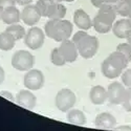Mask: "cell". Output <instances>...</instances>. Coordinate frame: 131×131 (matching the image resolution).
<instances>
[{"instance_id": "6da1fadb", "label": "cell", "mask_w": 131, "mask_h": 131, "mask_svg": "<svg viewBox=\"0 0 131 131\" xmlns=\"http://www.w3.org/2000/svg\"><path fill=\"white\" fill-rule=\"evenodd\" d=\"M72 42L78 47L79 54L84 59H91L99 49V40L94 36H89L85 30L77 31L72 37Z\"/></svg>"}, {"instance_id": "7a4b0ae2", "label": "cell", "mask_w": 131, "mask_h": 131, "mask_svg": "<svg viewBox=\"0 0 131 131\" xmlns=\"http://www.w3.org/2000/svg\"><path fill=\"white\" fill-rule=\"evenodd\" d=\"M115 7L111 4H103L99 7V12L92 20V26L100 34H107L112 29V25L116 18Z\"/></svg>"}, {"instance_id": "3957f363", "label": "cell", "mask_w": 131, "mask_h": 131, "mask_svg": "<svg viewBox=\"0 0 131 131\" xmlns=\"http://www.w3.org/2000/svg\"><path fill=\"white\" fill-rule=\"evenodd\" d=\"M44 31L48 38L57 42H62L71 36L72 23L64 19H49L45 23Z\"/></svg>"}, {"instance_id": "277c9868", "label": "cell", "mask_w": 131, "mask_h": 131, "mask_svg": "<svg viewBox=\"0 0 131 131\" xmlns=\"http://www.w3.org/2000/svg\"><path fill=\"white\" fill-rule=\"evenodd\" d=\"M35 58L28 50H17L12 57V66L20 71H27L32 68Z\"/></svg>"}, {"instance_id": "5b68a950", "label": "cell", "mask_w": 131, "mask_h": 131, "mask_svg": "<svg viewBox=\"0 0 131 131\" xmlns=\"http://www.w3.org/2000/svg\"><path fill=\"white\" fill-rule=\"evenodd\" d=\"M75 101L77 99H75V94L73 93V91L67 88H63L58 91L56 99H54V104L60 111L67 112L73 107Z\"/></svg>"}, {"instance_id": "8992f818", "label": "cell", "mask_w": 131, "mask_h": 131, "mask_svg": "<svg viewBox=\"0 0 131 131\" xmlns=\"http://www.w3.org/2000/svg\"><path fill=\"white\" fill-rule=\"evenodd\" d=\"M44 39H45L44 31L37 26H34L29 28L25 34L24 43L31 50H37L42 47L43 43H44Z\"/></svg>"}, {"instance_id": "52a82bcc", "label": "cell", "mask_w": 131, "mask_h": 131, "mask_svg": "<svg viewBox=\"0 0 131 131\" xmlns=\"http://www.w3.org/2000/svg\"><path fill=\"white\" fill-rule=\"evenodd\" d=\"M126 86L119 82H112L107 88L108 101L111 104L119 105L122 104L126 95Z\"/></svg>"}, {"instance_id": "ba28073f", "label": "cell", "mask_w": 131, "mask_h": 131, "mask_svg": "<svg viewBox=\"0 0 131 131\" xmlns=\"http://www.w3.org/2000/svg\"><path fill=\"white\" fill-rule=\"evenodd\" d=\"M24 86L29 90H39L44 84V75L39 69H29L24 75Z\"/></svg>"}, {"instance_id": "9c48e42d", "label": "cell", "mask_w": 131, "mask_h": 131, "mask_svg": "<svg viewBox=\"0 0 131 131\" xmlns=\"http://www.w3.org/2000/svg\"><path fill=\"white\" fill-rule=\"evenodd\" d=\"M59 51L61 52L62 57L65 59L66 62L72 63L77 60L78 56H79V50L78 47L75 46V44L72 42V40H64L61 42V45L58 47Z\"/></svg>"}, {"instance_id": "30bf717a", "label": "cell", "mask_w": 131, "mask_h": 131, "mask_svg": "<svg viewBox=\"0 0 131 131\" xmlns=\"http://www.w3.org/2000/svg\"><path fill=\"white\" fill-rule=\"evenodd\" d=\"M41 17L42 16L38 10L36 4L25 5V7L22 10V13H21V20L28 26H32V25L37 24Z\"/></svg>"}, {"instance_id": "8fae6325", "label": "cell", "mask_w": 131, "mask_h": 131, "mask_svg": "<svg viewBox=\"0 0 131 131\" xmlns=\"http://www.w3.org/2000/svg\"><path fill=\"white\" fill-rule=\"evenodd\" d=\"M15 101L17 102L18 105L22 106L26 109H29V110H32L36 106L37 97L29 89H23L17 93Z\"/></svg>"}, {"instance_id": "7c38bea8", "label": "cell", "mask_w": 131, "mask_h": 131, "mask_svg": "<svg viewBox=\"0 0 131 131\" xmlns=\"http://www.w3.org/2000/svg\"><path fill=\"white\" fill-rule=\"evenodd\" d=\"M73 22L79 28H81L83 30H88L92 26V20L90 19L89 15L82 8H79L74 12Z\"/></svg>"}, {"instance_id": "4fadbf2b", "label": "cell", "mask_w": 131, "mask_h": 131, "mask_svg": "<svg viewBox=\"0 0 131 131\" xmlns=\"http://www.w3.org/2000/svg\"><path fill=\"white\" fill-rule=\"evenodd\" d=\"M131 29V22L129 18H124L117 20L112 25V32L113 35L119 39H126L128 31Z\"/></svg>"}, {"instance_id": "5bb4252c", "label": "cell", "mask_w": 131, "mask_h": 131, "mask_svg": "<svg viewBox=\"0 0 131 131\" xmlns=\"http://www.w3.org/2000/svg\"><path fill=\"white\" fill-rule=\"evenodd\" d=\"M94 125L101 129H112L116 125V118L108 112H102L97 114L94 119Z\"/></svg>"}, {"instance_id": "9a60e30c", "label": "cell", "mask_w": 131, "mask_h": 131, "mask_svg": "<svg viewBox=\"0 0 131 131\" xmlns=\"http://www.w3.org/2000/svg\"><path fill=\"white\" fill-rule=\"evenodd\" d=\"M1 20L3 21V23H5L7 25L18 23L19 21L21 20V13L15 5L4 7Z\"/></svg>"}, {"instance_id": "2e32d148", "label": "cell", "mask_w": 131, "mask_h": 131, "mask_svg": "<svg viewBox=\"0 0 131 131\" xmlns=\"http://www.w3.org/2000/svg\"><path fill=\"white\" fill-rule=\"evenodd\" d=\"M89 99L94 105H102L108 100L107 90L101 85L93 86L89 91Z\"/></svg>"}, {"instance_id": "e0dca14e", "label": "cell", "mask_w": 131, "mask_h": 131, "mask_svg": "<svg viewBox=\"0 0 131 131\" xmlns=\"http://www.w3.org/2000/svg\"><path fill=\"white\" fill-rule=\"evenodd\" d=\"M101 70L104 77H106L107 79H115L117 77L122 74L123 70L118 69L117 67H115L114 65L109 61L107 58L103 61L102 66H101Z\"/></svg>"}, {"instance_id": "ac0fdd59", "label": "cell", "mask_w": 131, "mask_h": 131, "mask_svg": "<svg viewBox=\"0 0 131 131\" xmlns=\"http://www.w3.org/2000/svg\"><path fill=\"white\" fill-rule=\"evenodd\" d=\"M107 59L110 61L115 67H117L121 70H124L127 67L128 63H129L128 59L125 57V54H123L122 52H119L117 50H115L112 53L109 54V56L107 57Z\"/></svg>"}, {"instance_id": "d6986e66", "label": "cell", "mask_w": 131, "mask_h": 131, "mask_svg": "<svg viewBox=\"0 0 131 131\" xmlns=\"http://www.w3.org/2000/svg\"><path fill=\"white\" fill-rule=\"evenodd\" d=\"M65 16H66V7H65V5L60 2L54 1L49 8L47 18L58 20V19H64Z\"/></svg>"}, {"instance_id": "ffe728a7", "label": "cell", "mask_w": 131, "mask_h": 131, "mask_svg": "<svg viewBox=\"0 0 131 131\" xmlns=\"http://www.w3.org/2000/svg\"><path fill=\"white\" fill-rule=\"evenodd\" d=\"M67 119L68 122L73 124V125H78V126H83L86 124V116L83 111L79 110V109H70L67 111Z\"/></svg>"}, {"instance_id": "44dd1931", "label": "cell", "mask_w": 131, "mask_h": 131, "mask_svg": "<svg viewBox=\"0 0 131 131\" xmlns=\"http://www.w3.org/2000/svg\"><path fill=\"white\" fill-rule=\"evenodd\" d=\"M16 39L13 37V35H10L7 31H3L0 34V49L8 51L10 49H13L15 46Z\"/></svg>"}, {"instance_id": "7402d4cb", "label": "cell", "mask_w": 131, "mask_h": 131, "mask_svg": "<svg viewBox=\"0 0 131 131\" xmlns=\"http://www.w3.org/2000/svg\"><path fill=\"white\" fill-rule=\"evenodd\" d=\"M117 15L128 17L131 14V0H118L114 5Z\"/></svg>"}, {"instance_id": "603a6c76", "label": "cell", "mask_w": 131, "mask_h": 131, "mask_svg": "<svg viewBox=\"0 0 131 131\" xmlns=\"http://www.w3.org/2000/svg\"><path fill=\"white\" fill-rule=\"evenodd\" d=\"M5 31L9 32L10 35H13V37H14L16 40H21L22 38L25 37V34H26L24 27H23L22 25L18 24V23L9 24V25L6 27Z\"/></svg>"}, {"instance_id": "cb8c5ba5", "label": "cell", "mask_w": 131, "mask_h": 131, "mask_svg": "<svg viewBox=\"0 0 131 131\" xmlns=\"http://www.w3.org/2000/svg\"><path fill=\"white\" fill-rule=\"evenodd\" d=\"M53 2H54V0H38L37 1L36 6H37V8L40 12L42 17H46L47 18L49 8H50V6H51V4Z\"/></svg>"}, {"instance_id": "d4e9b609", "label": "cell", "mask_w": 131, "mask_h": 131, "mask_svg": "<svg viewBox=\"0 0 131 131\" xmlns=\"http://www.w3.org/2000/svg\"><path fill=\"white\" fill-rule=\"evenodd\" d=\"M50 61L53 65H56V66H63V65H65V63H66L65 59L62 57L61 52L59 51V48H53L51 50Z\"/></svg>"}, {"instance_id": "484cf974", "label": "cell", "mask_w": 131, "mask_h": 131, "mask_svg": "<svg viewBox=\"0 0 131 131\" xmlns=\"http://www.w3.org/2000/svg\"><path fill=\"white\" fill-rule=\"evenodd\" d=\"M116 50L122 52L123 54H125V57L128 59L129 62L131 61V44H129L128 42L118 44L117 47H116Z\"/></svg>"}, {"instance_id": "4316f807", "label": "cell", "mask_w": 131, "mask_h": 131, "mask_svg": "<svg viewBox=\"0 0 131 131\" xmlns=\"http://www.w3.org/2000/svg\"><path fill=\"white\" fill-rule=\"evenodd\" d=\"M122 105L126 111L131 112V87H127L126 95H125V99H124Z\"/></svg>"}, {"instance_id": "83f0119b", "label": "cell", "mask_w": 131, "mask_h": 131, "mask_svg": "<svg viewBox=\"0 0 131 131\" xmlns=\"http://www.w3.org/2000/svg\"><path fill=\"white\" fill-rule=\"evenodd\" d=\"M122 82L126 87H131V68L126 69L122 74Z\"/></svg>"}, {"instance_id": "f1b7e54d", "label": "cell", "mask_w": 131, "mask_h": 131, "mask_svg": "<svg viewBox=\"0 0 131 131\" xmlns=\"http://www.w3.org/2000/svg\"><path fill=\"white\" fill-rule=\"evenodd\" d=\"M93 6L95 7H101L103 4H111V3H116L118 0H90Z\"/></svg>"}, {"instance_id": "f546056e", "label": "cell", "mask_w": 131, "mask_h": 131, "mask_svg": "<svg viewBox=\"0 0 131 131\" xmlns=\"http://www.w3.org/2000/svg\"><path fill=\"white\" fill-rule=\"evenodd\" d=\"M0 95L1 96H3V97H5V99H7L8 101H10V102H14L16 99L14 97V95L10 93L9 91H6V90H3V91H0Z\"/></svg>"}, {"instance_id": "4dcf8cb0", "label": "cell", "mask_w": 131, "mask_h": 131, "mask_svg": "<svg viewBox=\"0 0 131 131\" xmlns=\"http://www.w3.org/2000/svg\"><path fill=\"white\" fill-rule=\"evenodd\" d=\"M16 4V0H0V5L4 7L7 6H13Z\"/></svg>"}, {"instance_id": "1f68e13d", "label": "cell", "mask_w": 131, "mask_h": 131, "mask_svg": "<svg viewBox=\"0 0 131 131\" xmlns=\"http://www.w3.org/2000/svg\"><path fill=\"white\" fill-rule=\"evenodd\" d=\"M32 0H16V3L19 5H27L30 4Z\"/></svg>"}, {"instance_id": "d6a6232c", "label": "cell", "mask_w": 131, "mask_h": 131, "mask_svg": "<svg viewBox=\"0 0 131 131\" xmlns=\"http://www.w3.org/2000/svg\"><path fill=\"white\" fill-rule=\"evenodd\" d=\"M4 79H5V72H4L3 68L0 66V85L4 82Z\"/></svg>"}, {"instance_id": "836d02e7", "label": "cell", "mask_w": 131, "mask_h": 131, "mask_svg": "<svg viewBox=\"0 0 131 131\" xmlns=\"http://www.w3.org/2000/svg\"><path fill=\"white\" fill-rule=\"evenodd\" d=\"M117 130H131V126H119L116 128Z\"/></svg>"}, {"instance_id": "e575fe53", "label": "cell", "mask_w": 131, "mask_h": 131, "mask_svg": "<svg viewBox=\"0 0 131 131\" xmlns=\"http://www.w3.org/2000/svg\"><path fill=\"white\" fill-rule=\"evenodd\" d=\"M126 39H127V42L129 43V44H131V29L128 31V34L126 36Z\"/></svg>"}, {"instance_id": "d590c367", "label": "cell", "mask_w": 131, "mask_h": 131, "mask_svg": "<svg viewBox=\"0 0 131 131\" xmlns=\"http://www.w3.org/2000/svg\"><path fill=\"white\" fill-rule=\"evenodd\" d=\"M2 13H3V6L0 5V20H1V17H2Z\"/></svg>"}, {"instance_id": "8d00e7d4", "label": "cell", "mask_w": 131, "mask_h": 131, "mask_svg": "<svg viewBox=\"0 0 131 131\" xmlns=\"http://www.w3.org/2000/svg\"><path fill=\"white\" fill-rule=\"evenodd\" d=\"M72 2V1H74V0H60V2Z\"/></svg>"}, {"instance_id": "74e56055", "label": "cell", "mask_w": 131, "mask_h": 131, "mask_svg": "<svg viewBox=\"0 0 131 131\" xmlns=\"http://www.w3.org/2000/svg\"><path fill=\"white\" fill-rule=\"evenodd\" d=\"M128 18H129V20H130V22H131V14L128 16Z\"/></svg>"}, {"instance_id": "f35d334b", "label": "cell", "mask_w": 131, "mask_h": 131, "mask_svg": "<svg viewBox=\"0 0 131 131\" xmlns=\"http://www.w3.org/2000/svg\"><path fill=\"white\" fill-rule=\"evenodd\" d=\"M54 1H57V2H60V0H54Z\"/></svg>"}]
</instances>
